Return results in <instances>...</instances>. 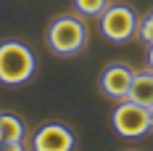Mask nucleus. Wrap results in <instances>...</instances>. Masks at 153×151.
I'll return each mask as SVG.
<instances>
[{"mask_svg":"<svg viewBox=\"0 0 153 151\" xmlns=\"http://www.w3.org/2000/svg\"><path fill=\"white\" fill-rule=\"evenodd\" d=\"M45 40L56 56H76L87 45V24L79 14H61L50 21Z\"/></svg>","mask_w":153,"mask_h":151,"instance_id":"obj_1","label":"nucleus"},{"mask_svg":"<svg viewBox=\"0 0 153 151\" xmlns=\"http://www.w3.org/2000/svg\"><path fill=\"white\" fill-rule=\"evenodd\" d=\"M37 61L29 45L19 43V40H5L0 43V82L8 88H19L24 82H29L34 77Z\"/></svg>","mask_w":153,"mask_h":151,"instance_id":"obj_2","label":"nucleus"},{"mask_svg":"<svg viewBox=\"0 0 153 151\" xmlns=\"http://www.w3.org/2000/svg\"><path fill=\"white\" fill-rule=\"evenodd\" d=\"M98 21H100V35L108 43H127L137 35V27H140L137 14L124 3H111L100 14Z\"/></svg>","mask_w":153,"mask_h":151,"instance_id":"obj_3","label":"nucleus"},{"mask_svg":"<svg viewBox=\"0 0 153 151\" xmlns=\"http://www.w3.org/2000/svg\"><path fill=\"white\" fill-rule=\"evenodd\" d=\"M111 125H114V130L122 138H143L145 133L153 130L151 111H148L145 106L129 101V98L119 101V106H116L114 114H111Z\"/></svg>","mask_w":153,"mask_h":151,"instance_id":"obj_4","label":"nucleus"},{"mask_svg":"<svg viewBox=\"0 0 153 151\" xmlns=\"http://www.w3.org/2000/svg\"><path fill=\"white\" fill-rule=\"evenodd\" d=\"M74 143H76L74 133L61 122H48L32 135L34 151H74Z\"/></svg>","mask_w":153,"mask_h":151,"instance_id":"obj_5","label":"nucleus"},{"mask_svg":"<svg viewBox=\"0 0 153 151\" xmlns=\"http://www.w3.org/2000/svg\"><path fill=\"white\" fill-rule=\"evenodd\" d=\"M132 77H135V72L127 64H111L100 74V90L114 101H124L129 93V85H132Z\"/></svg>","mask_w":153,"mask_h":151,"instance_id":"obj_6","label":"nucleus"},{"mask_svg":"<svg viewBox=\"0 0 153 151\" xmlns=\"http://www.w3.org/2000/svg\"><path fill=\"white\" fill-rule=\"evenodd\" d=\"M127 98L135 101V104H140V106H145V109L153 106V72L151 69L148 72H135Z\"/></svg>","mask_w":153,"mask_h":151,"instance_id":"obj_7","label":"nucleus"},{"mask_svg":"<svg viewBox=\"0 0 153 151\" xmlns=\"http://www.w3.org/2000/svg\"><path fill=\"white\" fill-rule=\"evenodd\" d=\"M24 133L27 127L16 114H0V140L3 143H21Z\"/></svg>","mask_w":153,"mask_h":151,"instance_id":"obj_8","label":"nucleus"},{"mask_svg":"<svg viewBox=\"0 0 153 151\" xmlns=\"http://www.w3.org/2000/svg\"><path fill=\"white\" fill-rule=\"evenodd\" d=\"M71 3L82 19H100V14L111 5V0H71Z\"/></svg>","mask_w":153,"mask_h":151,"instance_id":"obj_9","label":"nucleus"},{"mask_svg":"<svg viewBox=\"0 0 153 151\" xmlns=\"http://www.w3.org/2000/svg\"><path fill=\"white\" fill-rule=\"evenodd\" d=\"M137 35L143 37V43H148V45H153V11L143 21H140V27H137Z\"/></svg>","mask_w":153,"mask_h":151,"instance_id":"obj_10","label":"nucleus"},{"mask_svg":"<svg viewBox=\"0 0 153 151\" xmlns=\"http://www.w3.org/2000/svg\"><path fill=\"white\" fill-rule=\"evenodd\" d=\"M0 151H24V140L21 143H0Z\"/></svg>","mask_w":153,"mask_h":151,"instance_id":"obj_11","label":"nucleus"},{"mask_svg":"<svg viewBox=\"0 0 153 151\" xmlns=\"http://www.w3.org/2000/svg\"><path fill=\"white\" fill-rule=\"evenodd\" d=\"M148 66H151V72H153V45L148 48Z\"/></svg>","mask_w":153,"mask_h":151,"instance_id":"obj_12","label":"nucleus"},{"mask_svg":"<svg viewBox=\"0 0 153 151\" xmlns=\"http://www.w3.org/2000/svg\"><path fill=\"white\" fill-rule=\"evenodd\" d=\"M148 111H151V122H153V106H151V109H148Z\"/></svg>","mask_w":153,"mask_h":151,"instance_id":"obj_13","label":"nucleus"},{"mask_svg":"<svg viewBox=\"0 0 153 151\" xmlns=\"http://www.w3.org/2000/svg\"><path fill=\"white\" fill-rule=\"evenodd\" d=\"M0 143H3V140H0Z\"/></svg>","mask_w":153,"mask_h":151,"instance_id":"obj_14","label":"nucleus"}]
</instances>
